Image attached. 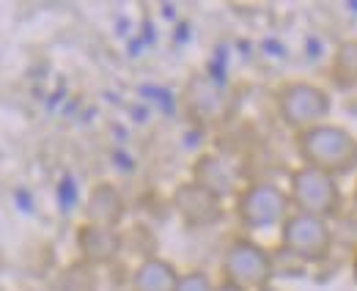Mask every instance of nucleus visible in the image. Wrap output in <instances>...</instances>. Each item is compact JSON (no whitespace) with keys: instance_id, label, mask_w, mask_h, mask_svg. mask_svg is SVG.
<instances>
[{"instance_id":"f257e3e1","label":"nucleus","mask_w":357,"mask_h":291,"mask_svg":"<svg viewBox=\"0 0 357 291\" xmlns=\"http://www.w3.org/2000/svg\"><path fill=\"white\" fill-rule=\"evenodd\" d=\"M300 149L311 167L330 176L349 173L357 165V140L335 126H313L300 137Z\"/></svg>"},{"instance_id":"f03ea898","label":"nucleus","mask_w":357,"mask_h":291,"mask_svg":"<svg viewBox=\"0 0 357 291\" xmlns=\"http://www.w3.org/2000/svg\"><path fill=\"white\" fill-rule=\"evenodd\" d=\"M291 204L303 214H313V217L324 220L338 211L341 193L330 173L308 165L291 176Z\"/></svg>"},{"instance_id":"7ed1b4c3","label":"nucleus","mask_w":357,"mask_h":291,"mask_svg":"<svg viewBox=\"0 0 357 291\" xmlns=\"http://www.w3.org/2000/svg\"><path fill=\"white\" fill-rule=\"evenodd\" d=\"M225 283L242 291H264L269 289L272 278V261L261 248L253 242H234L223 255Z\"/></svg>"},{"instance_id":"20e7f679","label":"nucleus","mask_w":357,"mask_h":291,"mask_svg":"<svg viewBox=\"0 0 357 291\" xmlns=\"http://www.w3.org/2000/svg\"><path fill=\"white\" fill-rule=\"evenodd\" d=\"M333 245V234L321 217L313 214H291L283 225V248L294 253L303 261H321L327 258Z\"/></svg>"},{"instance_id":"39448f33","label":"nucleus","mask_w":357,"mask_h":291,"mask_svg":"<svg viewBox=\"0 0 357 291\" xmlns=\"http://www.w3.org/2000/svg\"><path fill=\"white\" fill-rule=\"evenodd\" d=\"M289 198L272 184H253L239 198V217L250 228H269L286 217Z\"/></svg>"},{"instance_id":"423d86ee","label":"nucleus","mask_w":357,"mask_h":291,"mask_svg":"<svg viewBox=\"0 0 357 291\" xmlns=\"http://www.w3.org/2000/svg\"><path fill=\"white\" fill-rule=\"evenodd\" d=\"M178 214L187 220V225L192 228H204V225H215L223 214V201L218 193H212L209 187L198 184L195 179L181 184L174 195Z\"/></svg>"},{"instance_id":"0eeeda50","label":"nucleus","mask_w":357,"mask_h":291,"mask_svg":"<svg viewBox=\"0 0 357 291\" xmlns=\"http://www.w3.org/2000/svg\"><path fill=\"white\" fill-rule=\"evenodd\" d=\"M330 110V99L313 88V85H291L286 88V94L280 96V116L283 121L291 126H308L319 119H324Z\"/></svg>"},{"instance_id":"6e6552de","label":"nucleus","mask_w":357,"mask_h":291,"mask_svg":"<svg viewBox=\"0 0 357 291\" xmlns=\"http://www.w3.org/2000/svg\"><path fill=\"white\" fill-rule=\"evenodd\" d=\"M127 214V204L124 195L113 187V184H96L91 190L89 204H86V220L89 225H99V228H119V223Z\"/></svg>"},{"instance_id":"1a4fd4ad","label":"nucleus","mask_w":357,"mask_h":291,"mask_svg":"<svg viewBox=\"0 0 357 291\" xmlns=\"http://www.w3.org/2000/svg\"><path fill=\"white\" fill-rule=\"evenodd\" d=\"M77 242H80V253H83V264H110L119 250L124 245V239L113 231V228H99V225H83L77 231Z\"/></svg>"},{"instance_id":"9d476101","label":"nucleus","mask_w":357,"mask_h":291,"mask_svg":"<svg viewBox=\"0 0 357 291\" xmlns=\"http://www.w3.org/2000/svg\"><path fill=\"white\" fill-rule=\"evenodd\" d=\"M225 105H228V96L223 94V88H218L215 83L198 77L190 94H187V107L192 110V116L198 121H218L225 116Z\"/></svg>"},{"instance_id":"9b49d317","label":"nucleus","mask_w":357,"mask_h":291,"mask_svg":"<svg viewBox=\"0 0 357 291\" xmlns=\"http://www.w3.org/2000/svg\"><path fill=\"white\" fill-rule=\"evenodd\" d=\"M178 278L171 264L162 261H146L137 272H135L132 289L135 291H176Z\"/></svg>"},{"instance_id":"f8f14e48","label":"nucleus","mask_w":357,"mask_h":291,"mask_svg":"<svg viewBox=\"0 0 357 291\" xmlns=\"http://www.w3.org/2000/svg\"><path fill=\"white\" fill-rule=\"evenodd\" d=\"M50 291H96V278H93V269L89 264H77V267H69L63 269L52 289Z\"/></svg>"},{"instance_id":"ddd939ff","label":"nucleus","mask_w":357,"mask_h":291,"mask_svg":"<svg viewBox=\"0 0 357 291\" xmlns=\"http://www.w3.org/2000/svg\"><path fill=\"white\" fill-rule=\"evenodd\" d=\"M335 77L338 83H357V44H341L335 55Z\"/></svg>"},{"instance_id":"4468645a","label":"nucleus","mask_w":357,"mask_h":291,"mask_svg":"<svg viewBox=\"0 0 357 291\" xmlns=\"http://www.w3.org/2000/svg\"><path fill=\"white\" fill-rule=\"evenodd\" d=\"M176 291H218V289H212V283H209V278L204 272H190V275L178 278Z\"/></svg>"},{"instance_id":"2eb2a0df","label":"nucleus","mask_w":357,"mask_h":291,"mask_svg":"<svg viewBox=\"0 0 357 291\" xmlns=\"http://www.w3.org/2000/svg\"><path fill=\"white\" fill-rule=\"evenodd\" d=\"M218 291H242V289H236V286H231V283H225L223 289H218Z\"/></svg>"},{"instance_id":"dca6fc26","label":"nucleus","mask_w":357,"mask_h":291,"mask_svg":"<svg viewBox=\"0 0 357 291\" xmlns=\"http://www.w3.org/2000/svg\"><path fill=\"white\" fill-rule=\"evenodd\" d=\"M264 291H275V289H264Z\"/></svg>"}]
</instances>
